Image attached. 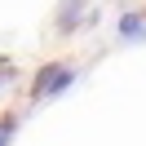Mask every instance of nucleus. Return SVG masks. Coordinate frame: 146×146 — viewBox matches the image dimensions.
I'll list each match as a JSON object with an SVG mask.
<instances>
[{
	"mask_svg": "<svg viewBox=\"0 0 146 146\" xmlns=\"http://www.w3.org/2000/svg\"><path fill=\"white\" fill-rule=\"evenodd\" d=\"M71 80H75V66H66V62L44 66L40 80H36V98H58L62 89H71Z\"/></svg>",
	"mask_w": 146,
	"mask_h": 146,
	"instance_id": "f257e3e1",
	"label": "nucleus"
},
{
	"mask_svg": "<svg viewBox=\"0 0 146 146\" xmlns=\"http://www.w3.org/2000/svg\"><path fill=\"white\" fill-rule=\"evenodd\" d=\"M119 40H128V44L146 40V18L142 13H124V18H119Z\"/></svg>",
	"mask_w": 146,
	"mask_h": 146,
	"instance_id": "f03ea898",
	"label": "nucleus"
},
{
	"mask_svg": "<svg viewBox=\"0 0 146 146\" xmlns=\"http://www.w3.org/2000/svg\"><path fill=\"white\" fill-rule=\"evenodd\" d=\"M80 13H84V0H62V13H58V27H75L80 22Z\"/></svg>",
	"mask_w": 146,
	"mask_h": 146,
	"instance_id": "7ed1b4c3",
	"label": "nucleus"
}]
</instances>
